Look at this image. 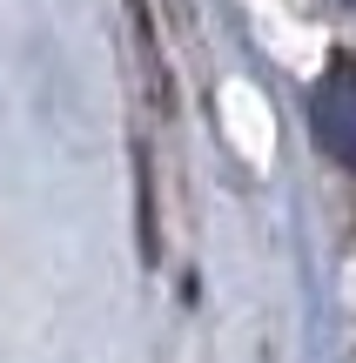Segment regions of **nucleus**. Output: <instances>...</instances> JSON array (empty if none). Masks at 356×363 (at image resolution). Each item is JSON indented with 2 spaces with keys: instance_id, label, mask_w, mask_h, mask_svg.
Instances as JSON below:
<instances>
[{
  "instance_id": "2",
  "label": "nucleus",
  "mask_w": 356,
  "mask_h": 363,
  "mask_svg": "<svg viewBox=\"0 0 356 363\" xmlns=\"http://www.w3.org/2000/svg\"><path fill=\"white\" fill-rule=\"evenodd\" d=\"M323 7H330L336 21H356V0H323Z\"/></svg>"
},
{
  "instance_id": "1",
  "label": "nucleus",
  "mask_w": 356,
  "mask_h": 363,
  "mask_svg": "<svg viewBox=\"0 0 356 363\" xmlns=\"http://www.w3.org/2000/svg\"><path fill=\"white\" fill-rule=\"evenodd\" d=\"M309 135L330 162L356 169V61H330L309 88Z\"/></svg>"
}]
</instances>
